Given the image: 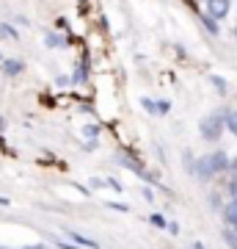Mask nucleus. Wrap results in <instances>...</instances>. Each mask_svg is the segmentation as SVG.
<instances>
[{
	"mask_svg": "<svg viewBox=\"0 0 237 249\" xmlns=\"http://www.w3.org/2000/svg\"><path fill=\"white\" fill-rule=\"evenodd\" d=\"M235 232H237V230H235Z\"/></svg>",
	"mask_w": 237,
	"mask_h": 249,
	"instance_id": "nucleus-24",
	"label": "nucleus"
},
{
	"mask_svg": "<svg viewBox=\"0 0 237 249\" xmlns=\"http://www.w3.org/2000/svg\"><path fill=\"white\" fill-rule=\"evenodd\" d=\"M3 70H6V75H19V72L25 70V64L14 61V58H6V61H3Z\"/></svg>",
	"mask_w": 237,
	"mask_h": 249,
	"instance_id": "nucleus-7",
	"label": "nucleus"
},
{
	"mask_svg": "<svg viewBox=\"0 0 237 249\" xmlns=\"http://www.w3.org/2000/svg\"><path fill=\"white\" fill-rule=\"evenodd\" d=\"M223 222H226V230H237V205L229 202L223 208Z\"/></svg>",
	"mask_w": 237,
	"mask_h": 249,
	"instance_id": "nucleus-4",
	"label": "nucleus"
},
{
	"mask_svg": "<svg viewBox=\"0 0 237 249\" xmlns=\"http://www.w3.org/2000/svg\"><path fill=\"white\" fill-rule=\"evenodd\" d=\"M69 238H72V244H80V247H88V249H99L97 241L86 238V235H80V232H69Z\"/></svg>",
	"mask_w": 237,
	"mask_h": 249,
	"instance_id": "nucleus-6",
	"label": "nucleus"
},
{
	"mask_svg": "<svg viewBox=\"0 0 237 249\" xmlns=\"http://www.w3.org/2000/svg\"><path fill=\"white\" fill-rule=\"evenodd\" d=\"M0 205H9V199H6V196H0Z\"/></svg>",
	"mask_w": 237,
	"mask_h": 249,
	"instance_id": "nucleus-21",
	"label": "nucleus"
},
{
	"mask_svg": "<svg viewBox=\"0 0 237 249\" xmlns=\"http://www.w3.org/2000/svg\"><path fill=\"white\" fill-rule=\"evenodd\" d=\"M116 160H119V163H122V166H127V169L130 172H135V175H141V178H146V180H152V175H146V172L141 169L138 163H135V160H130V158H124V155H116Z\"/></svg>",
	"mask_w": 237,
	"mask_h": 249,
	"instance_id": "nucleus-5",
	"label": "nucleus"
},
{
	"mask_svg": "<svg viewBox=\"0 0 237 249\" xmlns=\"http://www.w3.org/2000/svg\"><path fill=\"white\" fill-rule=\"evenodd\" d=\"M235 34H237V31H235Z\"/></svg>",
	"mask_w": 237,
	"mask_h": 249,
	"instance_id": "nucleus-23",
	"label": "nucleus"
},
{
	"mask_svg": "<svg viewBox=\"0 0 237 249\" xmlns=\"http://www.w3.org/2000/svg\"><path fill=\"white\" fill-rule=\"evenodd\" d=\"M47 45H50V47H61L63 42H61V39H55V36H47Z\"/></svg>",
	"mask_w": 237,
	"mask_h": 249,
	"instance_id": "nucleus-16",
	"label": "nucleus"
},
{
	"mask_svg": "<svg viewBox=\"0 0 237 249\" xmlns=\"http://www.w3.org/2000/svg\"><path fill=\"white\" fill-rule=\"evenodd\" d=\"M223 244L229 249H237V232L235 230H223Z\"/></svg>",
	"mask_w": 237,
	"mask_h": 249,
	"instance_id": "nucleus-9",
	"label": "nucleus"
},
{
	"mask_svg": "<svg viewBox=\"0 0 237 249\" xmlns=\"http://www.w3.org/2000/svg\"><path fill=\"white\" fill-rule=\"evenodd\" d=\"M204 25L210 28V34H218V25H215V22H212V19L207 17V14H204Z\"/></svg>",
	"mask_w": 237,
	"mask_h": 249,
	"instance_id": "nucleus-15",
	"label": "nucleus"
},
{
	"mask_svg": "<svg viewBox=\"0 0 237 249\" xmlns=\"http://www.w3.org/2000/svg\"><path fill=\"white\" fill-rule=\"evenodd\" d=\"M108 208H113V211H122V213H127V205H119V202H111Z\"/></svg>",
	"mask_w": 237,
	"mask_h": 249,
	"instance_id": "nucleus-17",
	"label": "nucleus"
},
{
	"mask_svg": "<svg viewBox=\"0 0 237 249\" xmlns=\"http://www.w3.org/2000/svg\"><path fill=\"white\" fill-rule=\"evenodd\" d=\"M155 111H158V114H168V111H171V103H168V100H160L158 106H155Z\"/></svg>",
	"mask_w": 237,
	"mask_h": 249,
	"instance_id": "nucleus-12",
	"label": "nucleus"
},
{
	"mask_svg": "<svg viewBox=\"0 0 237 249\" xmlns=\"http://www.w3.org/2000/svg\"><path fill=\"white\" fill-rule=\"evenodd\" d=\"M141 103H143V108H146V111H155V103H152V100H146V97H143Z\"/></svg>",
	"mask_w": 237,
	"mask_h": 249,
	"instance_id": "nucleus-19",
	"label": "nucleus"
},
{
	"mask_svg": "<svg viewBox=\"0 0 237 249\" xmlns=\"http://www.w3.org/2000/svg\"><path fill=\"white\" fill-rule=\"evenodd\" d=\"M229 202L237 205V180H232V183H229Z\"/></svg>",
	"mask_w": 237,
	"mask_h": 249,
	"instance_id": "nucleus-14",
	"label": "nucleus"
},
{
	"mask_svg": "<svg viewBox=\"0 0 237 249\" xmlns=\"http://www.w3.org/2000/svg\"><path fill=\"white\" fill-rule=\"evenodd\" d=\"M0 58H3V55H0Z\"/></svg>",
	"mask_w": 237,
	"mask_h": 249,
	"instance_id": "nucleus-22",
	"label": "nucleus"
},
{
	"mask_svg": "<svg viewBox=\"0 0 237 249\" xmlns=\"http://www.w3.org/2000/svg\"><path fill=\"white\" fill-rule=\"evenodd\" d=\"M152 224H155V227H163V230L168 227V222H166V219H163L160 213H152Z\"/></svg>",
	"mask_w": 237,
	"mask_h": 249,
	"instance_id": "nucleus-13",
	"label": "nucleus"
},
{
	"mask_svg": "<svg viewBox=\"0 0 237 249\" xmlns=\"http://www.w3.org/2000/svg\"><path fill=\"white\" fill-rule=\"evenodd\" d=\"M86 70H88V64L83 61L78 67V72H75V78H72V80H75V83H83V80H86Z\"/></svg>",
	"mask_w": 237,
	"mask_h": 249,
	"instance_id": "nucleus-11",
	"label": "nucleus"
},
{
	"mask_svg": "<svg viewBox=\"0 0 237 249\" xmlns=\"http://www.w3.org/2000/svg\"><path fill=\"white\" fill-rule=\"evenodd\" d=\"M199 130H202V136L207 142H218L221 133H223V119L221 116H207V119H202Z\"/></svg>",
	"mask_w": 237,
	"mask_h": 249,
	"instance_id": "nucleus-2",
	"label": "nucleus"
},
{
	"mask_svg": "<svg viewBox=\"0 0 237 249\" xmlns=\"http://www.w3.org/2000/svg\"><path fill=\"white\" fill-rule=\"evenodd\" d=\"M99 133V124H97V127H94V124H88V127H86V136H97Z\"/></svg>",
	"mask_w": 237,
	"mask_h": 249,
	"instance_id": "nucleus-18",
	"label": "nucleus"
},
{
	"mask_svg": "<svg viewBox=\"0 0 237 249\" xmlns=\"http://www.w3.org/2000/svg\"><path fill=\"white\" fill-rule=\"evenodd\" d=\"M226 166H229L226 152H210V155H202V158H196L193 175H196L199 180H210V178H215L218 172H223Z\"/></svg>",
	"mask_w": 237,
	"mask_h": 249,
	"instance_id": "nucleus-1",
	"label": "nucleus"
},
{
	"mask_svg": "<svg viewBox=\"0 0 237 249\" xmlns=\"http://www.w3.org/2000/svg\"><path fill=\"white\" fill-rule=\"evenodd\" d=\"M229 9H232V0H207V17L212 22L229 17Z\"/></svg>",
	"mask_w": 237,
	"mask_h": 249,
	"instance_id": "nucleus-3",
	"label": "nucleus"
},
{
	"mask_svg": "<svg viewBox=\"0 0 237 249\" xmlns=\"http://www.w3.org/2000/svg\"><path fill=\"white\" fill-rule=\"evenodd\" d=\"M223 127H229V133L237 136V111H229V114L223 116Z\"/></svg>",
	"mask_w": 237,
	"mask_h": 249,
	"instance_id": "nucleus-8",
	"label": "nucleus"
},
{
	"mask_svg": "<svg viewBox=\"0 0 237 249\" xmlns=\"http://www.w3.org/2000/svg\"><path fill=\"white\" fill-rule=\"evenodd\" d=\"M22 249H50V247H44V244H31V247H22Z\"/></svg>",
	"mask_w": 237,
	"mask_h": 249,
	"instance_id": "nucleus-20",
	"label": "nucleus"
},
{
	"mask_svg": "<svg viewBox=\"0 0 237 249\" xmlns=\"http://www.w3.org/2000/svg\"><path fill=\"white\" fill-rule=\"evenodd\" d=\"M0 39H17V31L6 22H0Z\"/></svg>",
	"mask_w": 237,
	"mask_h": 249,
	"instance_id": "nucleus-10",
	"label": "nucleus"
}]
</instances>
